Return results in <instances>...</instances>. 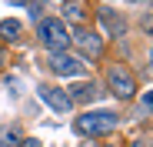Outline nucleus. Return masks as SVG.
Returning <instances> with one entry per match:
<instances>
[{
  "mask_svg": "<svg viewBox=\"0 0 153 147\" xmlns=\"http://www.w3.org/2000/svg\"><path fill=\"white\" fill-rule=\"evenodd\" d=\"M117 114L113 110H87L73 120V130L83 134V137H103V134H113L117 130Z\"/></svg>",
  "mask_w": 153,
  "mask_h": 147,
  "instance_id": "nucleus-1",
  "label": "nucleus"
},
{
  "mask_svg": "<svg viewBox=\"0 0 153 147\" xmlns=\"http://www.w3.org/2000/svg\"><path fill=\"white\" fill-rule=\"evenodd\" d=\"M37 37L43 40V47H47L50 54H67V47H70V30H67V23H63V20H57V17L40 20Z\"/></svg>",
  "mask_w": 153,
  "mask_h": 147,
  "instance_id": "nucleus-2",
  "label": "nucleus"
},
{
  "mask_svg": "<svg viewBox=\"0 0 153 147\" xmlns=\"http://www.w3.org/2000/svg\"><path fill=\"white\" fill-rule=\"evenodd\" d=\"M107 84H110V94L120 97V100H130L137 94V80H133V74L126 67H110L107 70Z\"/></svg>",
  "mask_w": 153,
  "mask_h": 147,
  "instance_id": "nucleus-3",
  "label": "nucleus"
},
{
  "mask_svg": "<svg viewBox=\"0 0 153 147\" xmlns=\"http://www.w3.org/2000/svg\"><path fill=\"white\" fill-rule=\"evenodd\" d=\"M50 70L57 74V77H80V74L87 70V64L80 57H70V54H50Z\"/></svg>",
  "mask_w": 153,
  "mask_h": 147,
  "instance_id": "nucleus-4",
  "label": "nucleus"
},
{
  "mask_svg": "<svg viewBox=\"0 0 153 147\" xmlns=\"http://www.w3.org/2000/svg\"><path fill=\"white\" fill-rule=\"evenodd\" d=\"M37 97L50 107V110H57V114H70L73 110V100L63 94V90H57V87H47V84H40L37 87Z\"/></svg>",
  "mask_w": 153,
  "mask_h": 147,
  "instance_id": "nucleus-5",
  "label": "nucleus"
},
{
  "mask_svg": "<svg viewBox=\"0 0 153 147\" xmlns=\"http://www.w3.org/2000/svg\"><path fill=\"white\" fill-rule=\"evenodd\" d=\"M70 44H76L83 54H90V57H100L103 54V40H100L93 30H87V27H76L73 34H70Z\"/></svg>",
  "mask_w": 153,
  "mask_h": 147,
  "instance_id": "nucleus-6",
  "label": "nucleus"
},
{
  "mask_svg": "<svg viewBox=\"0 0 153 147\" xmlns=\"http://www.w3.org/2000/svg\"><path fill=\"white\" fill-rule=\"evenodd\" d=\"M97 17H100V23H103V27H107L113 37H123V34H126V20H123V17H117L110 7H100V10H97Z\"/></svg>",
  "mask_w": 153,
  "mask_h": 147,
  "instance_id": "nucleus-7",
  "label": "nucleus"
},
{
  "mask_svg": "<svg viewBox=\"0 0 153 147\" xmlns=\"http://www.w3.org/2000/svg\"><path fill=\"white\" fill-rule=\"evenodd\" d=\"M67 97H70L73 104H83V100H97L100 90H97V84H93V80H90V84H73Z\"/></svg>",
  "mask_w": 153,
  "mask_h": 147,
  "instance_id": "nucleus-8",
  "label": "nucleus"
},
{
  "mask_svg": "<svg viewBox=\"0 0 153 147\" xmlns=\"http://www.w3.org/2000/svg\"><path fill=\"white\" fill-rule=\"evenodd\" d=\"M20 37V20H0V40H17Z\"/></svg>",
  "mask_w": 153,
  "mask_h": 147,
  "instance_id": "nucleus-9",
  "label": "nucleus"
},
{
  "mask_svg": "<svg viewBox=\"0 0 153 147\" xmlns=\"http://www.w3.org/2000/svg\"><path fill=\"white\" fill-rule=\"evenodd\" d=\"M23 137H20V130L17 127H4V130H0V147H17Z\"/></svg>",
  "mask_w": 153,
  "mask_h": 147,
  "instance_id": "nucleus-10",
  "label": "nucleus"
},
{
  "mask_svg": "<svg viewBox=\"0 0 153 147\" xmlns=\"http://www.w3.org/2000/svg\"><path fill=\"white\" fill-rule=\"evenodd\" d=\"M63 17L73 20V23H83V7H80V4H67V7H63Z\"/></svg>",
  "mask_w": 153,
  "mask_h": 147,
  "instance_id": "nucleus-11",
  "label": "nucleus"
},
{
  "mask_svg": "<svg viewBox=\"0 0 153 147\" xmlns=\"http://www.w3.org/2000/svg\"><path fill=\"white\" fill-rule=\"evenodd\" d=\"M140 107L153 114V90H143V100H140Z\"/></svg>",
  "mask_w": 153,
  "mask_h": 147,
  "instance_id": "nucleus-12",
  "label": "nucleus"
},
{
  "mask_svg": "<svg viewBox=\"0 0 153 147\" xmlns=\"http://www.w3.org/2000/svg\"><path fill=\"white\" fill-rule=\"evenodd\" d=\"M27 10H30V17H33V20H40V17H43V4H37V0H33Z\"/></svg>",
  "mask_w": 153,
  "mask_h": 147,
  "instance_id": "nucleus-13",
  "label": "nucleus"
},
{
  "mask_svg": "<svg viewBox=\"0 0 153 147\" xmlns=\"http://www.w3.org/2000/svg\"><path fill=\"white\" fill-rule=\"evenodd\" d=\"M17 147H40V140H37V137H23Z\"/></svg>",
  "mask_w": 153,
  "mask_h": 147,
  "instance_id": "nucleus-14",
  "label": "nucleus"
},
{
  "mask_svg": "<svg viewBox=\"0 0 153 147\" xmlns=\"http://www.w3.org/2000/svg\"><path fill=\"white\" fill-rule=\"evenodd\" d=\"M10 4H27V7H30V4H33V0H10Z\"/></svg>",
  "mask_w": 153,
  "mask_h": 147,
  "instance_id": "nucleus-15",
  "label": "nucleus"
},
{
  "mask_svg": "<svg viewBox=\"0 0 153 147\" xmlns=\"http://www.w3.org/2000/svg\"><path fill=\"white\" fill-rule=\"evenodd\" d=\"M150 64H153V50H150Z\"/></svg>",
  "mask_w": 153,
  "mask_h": 147,
  "instance_id": "nucleus-16",
  "label": "nucleus"
},
{
  "mask_svg": "<svg viewBox=\"0 0 153 147\" xmlns=\"http://www.w3.org/2000/svg\"><path fill=\"white\" fill-rule=\"evenodd\" d=\"M103 147H117V144H103Z\"/></svg>",
  "mask_w": 153,
  "mask_h": 147,
  "instance_id": "nucleus-17",
  "label": "nucleus"
}]
</instances>
